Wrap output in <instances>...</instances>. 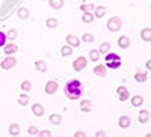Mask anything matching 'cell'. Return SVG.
<instances>
[{
  "label": "cell",
  "mask_w": 151,
  "mask_h": 137,
  "mask_svg": "<svg viewBox=\"0 0 151 137\" xmlns=\"http://www.w3.org/2000/svg\"><path fill=\"white\" fill-rule=\"evenodd\" d=\"M65 95L70 98V99H79L80 96H82V93H83V86H82V83L79 81V80H71V81H68L67 84H65Z\"/></svg>",
  "instance_id": "obj_1"
},
{
  "label": "cell",
  "mask_w": 151,
  "mask_h": 137,
  "mask_svg": "<svg viewBox=\"0 0 151 137\" xmlns=\"http://www.w3.org/2000/svg\"><path fill=\"white\" fill-rule=\"evenodd\" d=\"M121 27H122V21H121L119 17H112V18L107 21V29H109V32H118Z\"/></svg>",
  "instance_id": "obj_2"
},
{
  "label": "cell",
  "mask_w": 151,
  "mask_h": 137,
  "mask_svg": "<svg viewBox=\"0 0 151 137\" xmlns=\"http://www.w3.org/2000/svg\"><path fill=\"white\" fill-rule=\"evenodd\" d=\"M86 64H88L86 57H85V56H80V57H77V59L73 62V69L77 71V72H80L83 68H86Z\"/></svg>",
  "instance_id": "obj_3"
},
{
  "label": "cell",
  "mask_w": 151,
  "mask_h": 137,
  "mask_svg": "<svg viewBox=\"0 0 151 137\" xmlns=\"http://www.w3.org/2000/svg\"><path fill=\"white\" fill-rule=\"evenodd\" d=\"M58 88H59L58 81L50 80V81H47V84H45V93H47V95H53V93L58 92Z\"/></svg>",
  "instance_id": "obj_4"
},
{
  "label": "cell",
  "mask_w": 151,
  "mask_h": 137,
  "mask_svg": "<svg viewBox=\"0 0 151 137\" xmlns=\"http://www.w3.org/2000/svg\"><path fill=\"white\" fill-rule=\"evenodd\" d=\"M116 95H118L119 101H127V99L130 98V93H129V91H127L125 86H119L118 91H116Z\"/></svg>",
  "instance_id": "obj_5"
},
{
  "label": "cell",
  "mask_w": 151,
  "mask_h": 137,
  "mask_svg": "<svg viewBox=\"0 0 151 137\" xmlns=\"http://www.w3.org/2000/svg\"><path fill=\"white\" fill-rule=\"evenodd\" d=\"M15 64H17L15 57L8 56V57L2 62V68H3V69H11V68H14V66H15Z\"/></svg>",
  "instance_id": "obj_6"
},
{
  "label": "cell",
  "mask_w": 151,
  "mask_h": 137,
  "mask_svg": "<svg viewBox=\"0 0 151 137\" xmlns=\"http://www.w3.org/2000/svg\"><path fill=\"white\" fill-rule=\"evenodd\" d=\"M17 51H18V47L15 44H5L3 45V53L6 56H12V54L17 53Z\"/></svg>",
  "instance_id": "obj_7"
},
{
  "label": "cell",
  "mask_w": 151,
  "mask_h": 137,
  "mask_svg": "<svg viewBox=\"0 0 151 137\" xmlns=\"http://www.w3.org/2000/svg\"><path fill=\"white\" fill-rule=\"evenodd\" d=\"M118 47L119 48H129L130 47V38L129 36H125V35H122V36H119L118 38Z\"/></svg>",
  "instance_id": "obj_8"
},
{
  "label": "cell",
  "mask_w": 151,
  "mask_h": 137,
  "mask_svg": "<svg viewBox=\"0 0 151 137\" xmlns=\"http://www.w3.org/2000/svg\"><path fill=\"white\" fill-rule=\"evenodd\" d=\"M118 123H119V127H121V128H129V127H130V123H132V118L127 116V115H122V116L119 118Z\"/></svg>",
  "instance_id": "obj_9"
},
{
  "label": "cell",
  "mask_w": 151,
  "mask_h": 137,
  "mask_svg": "<svg viewBox=\"0 0 151 137\" xmlns=\"http://www.w3.org/2000/svg\"><path fill=\"white\" fill-rule=\"evenodd\" d=\"M94 74L95 76H100V77H106L107 76V72H106V66L103 64H100L94 68Z\"/></svg>",
  "instance_id": "obj_10"
},
{
  "label": "cell",
  "mask_w": 151,
  "mask_h": 137,
  "mask_svg": "<svg viewBox=\"0 0 151 137\" xmlns=\"http://www.w3.org/2000/svg\"><path fill=\"white\" fill-rule=\"evenodd\" d=\"M65 39H67L68 45H71V47H79L80 45V39L77 38V36H74V35H68Z\"/></svg>",
  "instance_id": "obj_11"
},
{
  "label": "cell",
  "mask_w": 151,
  "mask_h": 137,
  "mask_svg": "<svg viewBox=\"0 0 151 137\" xmlns=\"http://www.w3.org/2000/svg\"><path fill=\"white\" fill-rule=\"evenodd\" d=\"M104 66L109 69H118L121 68V60H107L104 62Z\"/></svg>",
  "instance_id": "obj_12"
},
{
  "label": "cell",
  "mask_w": 151,
  "mask_h": 137,
  "mask_svg": "<svg viewBox=\"0 0 151 137\" xmlns=\"http://www.w3.org/2000/svg\"><path fill=\"white\" fill-rule=\"evenodd\" d=\"M106 6H97V8H94V17H97V18H103L104 15H106Z\"/></svg>",
  "instance_id": "obj_13"
},
{
  "label": "cell",
  "mask_w": 151,
  "mask_h": 137,
  "mask_svg": "<svg viewBox=\"0 0 151 137\" xmlns=\"http://www.w3.org/2000/svg\"><path fill=\"white\" fill-rule=\"evenodd\" d=\"M82 21H83L85 24L92 23V21H94V14H92L91 11H85V12H83V15H82Z\"/></svg>",
  "instance_id": "obj_14"
},
{
  "label": "cell",
  "mask_w": 151,
  "mask_h": 137,
  "mask_svg": "<svg viewBox=\"0 0 151 137\" xmlns=\"http://www.w3.org/2000/svg\"><path fill=\"white\" fill-rule=\"evenodd\" d=\"M137 121H139L141 123H147V122L150 121L148 110H141V111H139V116H137Z\"/></svg>",
  "instance_id": "obj_15"
},
{
  "label": "cell",
  "mask_w": 151,
  "mask_h": 137,
  "mask_svg": "<svg viewBox=\"0 0 151 137\" xmlns=\"http://www.w3.org/2000/svg\"><path fill=\"white\" fill-rule=\"evenodd\" d=\"M144 96H141V95H134L133 98H132V106L133 107H141L142 104H144Z\"/></svg>",
  "instance_id": "obj_16"
},
{
  "label": "cell",
  "mask_w": 151,
  "mask_h": 137,
  "mask_svg": "<svg viewBox=\"0 0 151 137\" xmlns=\"http://www.w3.org/2000/svg\"><path fill=\"white\" fill-rule=\"evenodd\" d=\"M141 38H142L145 42H150V41H151V29H150V27L142 29V32H141Z\"/></svg>",
  "instance_id": "obj_17"
},
{
  "label": "cell",
  "mask_w": 151,
  "mask_h": 137,
  "mask_svg": "<svg viewBox=\"0 0 151 137\" xmlns=\"http://www.w3.org/2000/svg\"><path fill=\"white\" fill-rule=\"evenodd\" d=\"M32 111L35 116H42L44 115V107L41 104H33L32 106Z\"/></svg>",
  "instance_id": "obj_18"
},
{
  "label": "cell",
  "mask_w": 151,
  "mask_h": 137,
  "mask_svg": "<svg viewBox=\"0 0 151 137\" xmlns=\"http://www.w3.org/2000/svg\"><path fill=\"white\" fill-rule=\"evenodd\" d=\"M20 125L18 123H11L9 125V136H20Z\"/></svg>",
  "instance_id": "obj_19"
},
{
  "label": "cell",
  "mask_w": 151,
  "mask_h": 137,
  "mask_svg": "<svg viewBox=\"0 0 151 137\" xmlns=\"http://www.w3.org/2000/svg\"><path fill=\"white\" fill-rule=\"evenodd\" d=\"M35 68H36V71H40V72H45L47 71V64L44 60H36L35 62Z\"/></svg>",
  "instance_id": "obj_20"
},
{
  "label": "cell",
  "mask_w": 151,
  "mask_h": 137,
  "mask_svg": "<svg viewBox=\"0 0 151 137\" xmlns=\"http://www.w3.org/2000/svg\"><path fill=\"white\" fill-rule=\"evenodd\" d=\"M91 107H92V104H91L89 99H83L82 104H80V110H82V111H85V113L91 111Z\"/></svg>",
  "instance_id": "obj_21"
},
{
  "label": "cell",
  "mask_w": 151,
  "mask_h": 137,
  "mask_svg": "<svg viewBox=\"0 0 151 137\" xmlns=\"http://www.w3.org/2000/svg\"><path fill=\"white\" fill-rule=\"evenodd\" d=\"M60 54L64 56V57L71 56V54H73V47H71V45H64V47L60 48Z\"/></svg>",
  "instance_id": "obj_22"
},
{
  "label": "cell",
  "mask_w": 151,
  "mask_h": 137,
  "mask_svg": "<svg viewBox=\"0 0 151 137\" xmlns=\"http://www.w3.org/2000/svg\"><path fill=\"white\" fill-rule=\"evenodd\" d=\"M109 50H110V44H109V42H101V44H100V47H98L100 54H106V53H109Z\"/></svg>",
  "instance_id": "obj_23"
},
{
  "label": "cell",
  "mask_w": 151,
  "mask_h": 137,
  "mask_svg": "<svg viewBox=\"0 0 151 137\" xmlns=\"http://www.w3.org/2000/svg\"><path fill=\"white\" fill-rule=\"evenodd\" d=\"M50 122L53 123V125H59V123L62 122V116L60 115H56V113H53V115H50Z\"/></svg>",
  "instance_id": "obj_24"
},
{
  "label": "cell",
  "mask_w": 151,
  "mask_h": 137,
  "mask_svg": "<svg viewBox=\"0 0 151 137\" xmlns=\"http://www.w3.org/2000/svg\"><path fill=\"white\" fill-rule=\"evenodd\" d=\"M147 78H148V74H142V72H136L134 74V80L137 83H144V81H147Z\"/></svg>",
  "instance_id": "obj_25"
},
{
  "label": "cell",
  "mask_w": 151,
  "mask_h": 137,
  "mask_svg": "<svg viewBox=\"0 0 151 137\" xmlns=\"http://www.w3.org/2000/svg\"><path fill=\"white\" fill-rule=\"evenodd\" d=\"M50 6H52L53 9H62L64 0H50Z\"/></svg>",
  "instance_id": "obj_26"
},
{
  "label": "cell",
  "mask_w": 151,
  "mask_h": 137,
  "mask_svg": "<svg viewBox=\"0 0 151 137\" xmlns=\"http://www.w3.org/2000/svg\"><path fill=\"white\" fill-rule=\"evenodd\" d=\"M58 20L56 18H47V21H45V26L48 27V29H55V27H58Z\"/></svg>",
  "instance_id": "obj_27"
},
{
  "label": "cell",
  "mask_w": 151,
  "mask_h": 137,
  "mask_svg": "<svg viewBox=\"0 0 151 137\" xmlns=\"http://www.w3.org/2000/svg\"><path fill=\"white\" fill-rule=\"evenodd\" d=\"M89 59L92 62H98L100 60V51H98V50H91V51H89Z\"/></svg>",
  "instance_id": "obj_28"
},
{
  "label": "cell",
  "mask_w": 151,
  "mask_h": 137,
  "mask_svg": "<svg viewBox=\"0 0 151 137\" xmlns=\"http://www.w3.org/2000/svg\"><path fill=\"white\" fill-rule=\"evenodd\" d=\"M18 17H20L21 20H26V18L29 17V9H26V8H20V9H18Z\"/></svg>",
  "instance_id": "obj_29"
},
{
  "label": "cell",
  "mask_w": 151,
  "mask_h": 137,
  "mask_svg": "<svg viewBox=\"0 0 151 137\" xmlns=\"http://www.w3.org/2000/svg\"><path fill=\"white\" fill-rule=\"evenodd\" d=\"M82 41L89 44V42H94V41H95V38H94V35H91V33H85V35L82 36Z\"/></svg>",
  "instance_id": "obj_30"
},
{
  "label": "cell",
  "mask_w": 151,
  "mask_h": 137,
  "mask_svg": "<svg viewBox=\"0 0 151 137\" xmlns=\"http://www.w3.org/2000/svg\"><path fill=\"white\" fill-rule=\"evenodd\" d=\"M107 60H121V57L115 53H106V57H104V62Z\"/></svg>",
  "instance_id": "obj_31"
},
{
  "label": "cell",
  "mask_w": 151,
  "mask_h": 137,
  "mask_svg": "<svg viewBox=\"0 0 151 137\" xmlns=\"http://www.w3.org/2000/svg\"><path fill=\"white\" fill-rule=\"evenodd\" d=\"M20 88H21V91L27 92V91H30V89H32V83H30L29 80H26V81H23V83H21Z\"/></svg>",
  "instance_id": "obj_32"
},
{
  "label": "cell",
  "mask_w": 151,
  "mask_h": 137,
  "mask_svg": "<svg viewBox=\"0 0 151 137\" xmlns=\"http://www.w3.org/2000/svg\"><path fill=\"white\" fill-rule=\"evenodd\" d=\"M29 96L27 95H20V98H18V104L20 106H27V103H29Z\"/></svg>",
  "instance_id": "obj_33"
},
{
  "label": "cell",
  "mask_w": 151,
  "mask_h": 137,
  "mask_svg": "<svg viewBox=\"0 0 151 137\" xmlns=\"http://www.w3.org/2000/svg\"><path fill=\"white\" fill-rule=\"evenodd\" d=\"M17 38V32L14 30V29H11L8 33H6V39H9V41H14Z\"/></svg>",
  "instance_id": "obj_34"
},
{
  "label": "cell",
  "mask_w": 151,
  "mask_h": 137,
  "mask_svg": "<svg viewBox=\"0 0 151 137\" xmlns=\"http://www.w3.org/2000/svg\"><path fill=\"white\" fill-rule=\"evenodd\" d=\"M38 131H40V130H38L35 125H32V127H29V128H27V134H29V136H36V134H38Z\"/></svg>",
  "instance_id": "obj_35"
},
{
  "label": "cell",
  "mask_w": 151,
  "mask_h": 137,
  "mask_svg": "<svg viewBox=\"0 0 151 137\" xmlns=\"http://www.w3.org/2000/svg\"><path fill=\"white\" fill-rule=\"evenodd\" d=\"M38 136H41V137H50V136H52V133H50L48 130H42V131H38Z\"/></svg>",
  "instance_id": "obj_36"
},
{
  "label": "cell",
  "mask_w": 151,
  "mask_h": 137,
  "mask_svg": "<svg viewBox=\"0 0 151 137\" xmlns=\"http://www.w3.org/2000/svg\"><path fill=\"white\" fill-rule=\"evenodd\" d=\"M6 44V35L3 32H0V47H3Z\"/></svg>",
  "instance_id": "obj_37"
},
{
  "label": "cell",
  "mask_w": 151,
  "mask_h": 137,
  "mask_svg": "<svg viewBox=\"0 0 151 137\" xmlns=\"http://www.w3.org/2000/svg\"><path fill=\"white\" fill-rule=\"evenodd\" d=\"M86 134L83 133V131H76V134H74V137H85Z\"/></svg>",
  "instance_id": "obj_38"
},
{
  "label": "cell",
  "mask_w": 151,
  "mask_h": 137,
  "mask_svg": "<svg viewBox=\"0 0 151 137\" xmlns=\"http://www.w3.org/2000/svg\"><path fill=\"white\" fill-rule=\"evenodd\" d=\"M103 136H106V131H103V130H100L97 133V137H103Z\"/></svg>",
  "instance_id": "obj_39"
},
{
  "label": "cell",
  "mask_w": 151,
  "mask_h": 137,
  "mask_svg": "<svg viewBox=\"0 0 151 137\" xmlns=\"http://www.w3.org/2000/svg\"><path fill=\"white\" fill-rule=\"evenodd\" d=\"M80 11H82V12L88 11V5H85V3H83V5H80Z\"/></svg>",
  "instance_id": "obj_40"
}]
</instances>
